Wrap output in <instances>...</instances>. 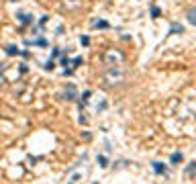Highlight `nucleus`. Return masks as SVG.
I'll use <instances>...</instances> for the list:
<instances>
[{"mask_svg": "<svg viewBox=\"0 0 196 184\" xmlns=\"http://www.w3.org/2000/svg\"><path fill=\"white\" fill-rule=\"evenodd\" d=\"M104 78H106V82H108V84H121L122 80H125V74H122L121 70L114 66V68H110V70L106 72V76H104Z\"/></svg>", "mask_w": 196, "mask_h": 184, "instance_id": "obj_1", "label": "nucleus"}, {"mask_svg": "<svg viewBox=\"0 0 196 184\" xmlns=\"http://www.w3.org/2000/svg\"><path fill=\"white\" fill-rule=\"evenodd\" d=\"M64 98H65V100H69V102L78 100V90H76V86H74V84H68V86H65Z\"/></svg>", "mask_w": 196, "mask_h": 184, "instance_id": "obj_2", "label": "nucleus"}, {"mask_svg": "<svg viewBox=\"0 0 196 184\" xmlns=\"http://www.w3.org/2000/svg\"><path fill=\"white\" fill-rule=\"evenodd\" d=\"M151 168H153V172H155V174H163V176H167V168H166V164H162V162H153Z\"/></svg>", "mask_w": 196, "mask_h": 184, "instance_id": "obj_3", "label": "nucleus"}, {"mask_svg": "<svg viewBox=\"0 0 196 184\" xmlns=\"http://www.w3.org/2000/svg\"><path fill=\"white\" fill-rule=\"evenodd\" d=\"M184 31H186V29H184V25H180V23H172L170 25V33L172 35H182Z\"/></svg>", "mask_w": 196, "mask_h": 184, "instance_id": "obj_4", "label": "nucleus"}, {"mask_svg": "<svg viewBox=\"0 0 196 184\" xmlns=\"http://www.w3.org/2000/svg\"><path fill=\"white\" fill-rule=\"evenodd\" d=\"M16 19L20 21L23 25H33V15H27V12H19Z\"/></svg>", "mask_w": 196, "mask_h": 184, "instance_id": "obj_5", "label": "nucleus"}, {"mask_svg": "<svg viewBox=\"0 0 196 184\" xmlns=\"http://www.w3.org/2000/svg\"><path fill=\"white\" fill-rule=\"evenodd\" d=\"M186 178H196V160L186 166Z\"/></svg>", "mask_w": 196, "mask_h": 184, "instance_id": "obj_6", "label": "nucleus"}, {"mask_svg": "<svg viewBox=\"0 0 196 184\" xmlns=\"http://www.w3.org/2000/svg\"><path fill=\"white\" fill-rule=\"evenodd\" d=\"M186 19H188V23H190V25H194V27H196V6H192V8L186 10Z\"/></svg>", "mask_w": 196, "mask_h": 184, "instance_id": "obj_7", "label": "nucleus"}, {"mask_svg": "<svg viewBox=\"0 0 196 184\" xmlns=\"http://www.w3.org/2000/svg\"><path fill=\"white\" fill-rule=\"evenodd\" d=\"M24 43H27V45H39V47H45V45H47V41H45L43 37H39V39H27Z\"/></svg>", "mask_w": 196, "mask_h": 184, "instance_id": "obj_8", "label": "nucleus"}, {"mask_svg": "<svg viewBox=\"0 0 196 184\" xmlns=\"http://www.w3.org/2000/svg\"><path fill=\"white\" fill-rule=\"evenodd\" d=\"M184 160V155H182V151H174V154H172V158H170V164H180V162Z\"/></svg>", "mask_w": 196, "mask_h": 184, "instance_id": "obj_9", "label": "nucleus"}, {"mask_svg": "<svg viewBox=\"0 0 196 184\" xmlns=\"http://www.w3.org/2000/svg\"><path fill=\"white\" fill-rule=\"evenodd\" d=\"M82 63H84V58L82 55H76V58L69 62V66H72V68H78V66H82Z\"/></svg>", "mask_w": 196, "mask_h": 184, "instance_id": "obj_10", "label": "nucleus"}, {"mask_svg": "<svg viewBox=\"0 0 196 184\" xmlns=\"http://www.w3.org/2000/svg\"><path fill=\"white\" fill-rule=\"evenodd\" d=\"M6 53L8 55H20V49L16 47V45H8V47H6Z\"/></svg>", "mask_w": 196, "mask_h": 184, "instance_id": "obj_11", "label": "nucleus"}, {"mask_svg": "<svg viewBox=\"0 0 196 184\" xmlns=\"http://www.w3.org/2000/svg\"><path fill=\"white\" fill-rule=\"evenodd\" d=\"M92 27H96V29H108L110 25H108L106 21H94V23H92Z\"/></svg>", "mask_w": 196, "mask_h": 184, "instance_id": "obj_12", "label": "nucleus"}, {"mask_svg": "<svg viewBox=\"0 0 196 184\" xmlns=\"http://www.w3.org/2000/svg\"><path fill=\"white\" fill-rule=\"evenodd\" d=\"M96 160H98V166H100V168H106V166H108V160L104 158V155H98Z\"/></svg>", "mask_w": 196, "mask_h": 184, "instance_id": "obj_13", "label": "nucleus"}, {"mask_svg": "<svg viewBox=\"0 0 196 184\" xmlns=\"http://www.w3.org/2000/svg\"><path fill=\"white\" fill-rule=\"evenodd\" d=\"M159 15H162V10H159V6H153V8H151V19H157Z\"/></svg>", "mask_w": 196, "mask_h": 184, "instance_id": "obj_14", "label": "nucleus"}, {"mask_svg": "<svg viewBox=\"0 0 196 184\" xmlns=\"http://www.w3.org/2000/svg\"><path fill=\"white\" fill-rule=\"evenodd\" d=\"M43 68H45V70H53V68H55V62H53V59H49V62L43 63Z\"/></svg>", "mask_w": 196, "mask_h": 184, "instance_id": "obj_15", "label": "nucleus"}, {"mask_svg": "<svg viewBox=\"0 0 196 184\" xmlns=\"http://www.w3.org/2000/svg\"><path fill=\"white\" fill-rule=\"evenodd\" d=\"M90 96H92V92H90V90H86V92H84V96H82V102H84V104L88 102V98H90Z\"/></svg>", "mask_w": 196, "mask_h": 184, "instance_id": "obj_16", "label": "nucleus"}, {"mask_svg": "<svg viewBox=\"0 0 196 184\" xmlns=\"http://www.w3.org/2000/svg\"><path fill=\"white\" fill-rule=\"evenodd\" d=\"M80 43H82V45H90V37L82 35V37H80Z\"/></svg>", "mask_w": 196, "mask_h": 184, "instance_id": "obj_17", "label": "nucleus"}, {"mask_svg": "<svg viewBox=\"0 0 196 184\" xmlns=\"http://www.w3.org/2000/svg\"><path fill=\"white\" fill-rule=\"evenodd\" d=\"M59 63H61V66H64V68H65V66H69V59H68V58H65V55H64V58H61V62H59Z\"/></svg>", "mask_w": 196, "mask_h": 184, "instance_id": "obj_18", "label": "nucleus"}, {"mask_svg": "<svg viewBox=\"0 0 196 184\" xmlns=\"http://www.w3.org/2000/svg\"><path fill=\"white\" fill-rule=\"evenodd\" d=\"M80 123H82V125H88V119H86V117H82V115H80Z\"/></svg>", "mask_w": 196, "mask_h": 184, "instance_id": "obj_19", "label": "nucleus"}, {"mask_svg": "<svg viewBox=\"0 0 196 184\" xmlns=\"http://www.w3.org/2000/svg\"><path fill=\"white\" fill-rule=\"evenodd\" d=\"M4 70H6V63H0V76L4 74Z\"/></svg>", "mask_w": 196, "mask_h": 184, "instance_id": "obj_20", "label": "nucleus"}, {"mask_svg": "<svg viewBox=\"0 0 196 184\" xmlns=\"http://www.w3.org/2000/svg\"><path fill=\"white\" fill-rule=\"evenodd\" d=\"M69 184H74V182H69Z\"/></svg>", "mask_w": 196, "mask_h": 184, "instance_id": "obj_21", "label": "nucleus"}]
</instances>
